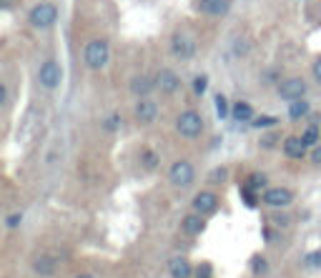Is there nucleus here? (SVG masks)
<instances>
[{"mask_svg":"<svg viewBox=\"0 0 321 278\" xmlns=\"http://www.w3.org/2000/svg\"><path fill=\"white\" fill-rule=\"evenodd\" d=\"M171 50H174L176 58L191 60V58L196 56V40H194L186 30H178V33L174 36V40H171Z\"/></svg>","mask_w":321,"mask_h":278,"instance_id":"nucleus-5","label":"nucleus"},{"mask_svg":"<svg viewBox=\"0 0 321 278\" xmlns=\"http://www.w3.org/2000/svg\"><path fill=\"white\" fill-rule=\"evenodd\" d=\"M266 268H268V263H266V258H261V256H254V258H251V270H254L256 276H261V273H266Z\"/></svg>","mask_w":321,"mask_h":278,"instance_id":"nucleus-24","label":"nucleus"},{"mask_svg":"<svg viewBox=\"0 0 321 278\" xmlns=\"http://www.w3.org/2000/svg\"><path fill=\"white\" fill-rule=\"evenodd\" d=\"M0 3H3V8H8V6L13 3V0H0Z\"/></svg>","mask_w":321,"mask_h":278,"instance_id":"nucleus-35","label":"nucleus"},{"mask_svg":"<svg viewBox=\"0 0 321 278\" xmlns=\"http://www.w3.org/2000/svg\"><path fill=\"white\" fill-rule=\"evenodd\" d=\"M168 270H171V278H191V273H194V268H191V263L186 260V258H171V263H168Z\"/></svg>","mask_w":321,"mask_h":278,"instance_id":"nucleus-14","label":"nucleus"},{"mask_svg":"<svg viewBox=\"0 0 321 278\" xmlns=\"http://www.w3.org/2000/svg\"><path fill=\"white\" fill-rule=\"evenodd\" d=\"M118 123H120V118H118V116L108 118V120H106V130H116V128H118Z\"/></svg>","mask_w":321,"mask_h":278,"instance_id":"nucleus-31","label":"nucleus"},{"mask_svg":"<svg viewBox=\"0 0 321 278\" xmlns=\"http://www.w3.org/2000/svg\"><path fill=\"white\" fill-rule=\"evenodd\" d=\"M308 113V103L306 100H296V103H291V108H288V118L291 120H298V118H304Z\"/></svg>","mask_w":321,"mask_h":278,"instance_id":"nucleus-19","label":"nucleus"},{"mask_svg":"<svg viewBox=\"0 0 321 278\" xmlns=\"http://www.w3.org/2000/svg\"><path fill=\"white\" fill-rule=\"evenodd\" d=\"M216 208H218V198L211 190H201L194 198V210H198L201 216H211V213H216Z\"/></svg>","mask_w":321,"mask_h":278,"instance_id":"nucleus-9","label":"nucleus"},{"mask_svg":"<svg viewBox=\"0 0 321 278\" xmlns=\"http://www.w3.org/2000/svg\"><path fill=\"white\" fill-rule=\"evenodd\" d=\"M78 278H93V276H78Z\"/></svg>","mask_w":321,"mask_h":278,"instance_id":"nucleus-36","label":"nucleus"},{"mask_svg":"<svg viewBox=\"0 0 321 278\" xmlns=\"http://www.w3.org/2000/svg\"><path fill=\"white\" fill-rule=\"evenodd\" d=\"M231 116H234L238 123H248V120H254V106L246 103V100H238V103L231 108Z\"/></svg>","mask_w":321,"mask_h":278,"instance_id":"nucleus-17","label":"nucleus"},{"mask_svg":"<svg viewBox=\"0 0 321 278\" xmlns=\"http://www.w3.org/2000/svg\"><path fill=\"white\" fill-rule=\"evenodd\" d=\"M306 143H304V138L301 136H288L286 140H284V153L288 156V158H304L306 156Z\"/></svg>","mask_w":321,"mask_h":278,"instance_id":"nucleus-12","label":"nucleus"},{"mask_svg":"<svg viewBox=\"0 0 321 278\" xmlns=\"http://www.w3.org/2000/svg\"><path fill=\"white\" fill-rule=\"evenodd\" d=\"M311 70H314L316 83H321V58H316V60H314V68H311Z\"/></svg>","mask_w":321,"mask_h":278,"instance_id":"nucleus-30","label":"nucleus"},{"mask_svg":"<svg viewBox=\"0 0 321 278\" xmlns=\"http://www.w3.org/2000/svg\"><path fill=\"white\" fill-rule=\"evenodd\" d=\"M216 116H218V118H228V116H231V110H228V103H226V98H224L221 93L216 96Z\"/></svg>","mask_w":321,"mask_h":278,"instance_id":"nucleus-21","label":"nucleus"},{"mask_svg":"<svg viewBox=\"0 0 321 278\" xmlns=\"http://www.w3.org/2000/svg\"><path fill=\"white\" fill-rule=\"evenodd\" d=\"M241 196H244V200H246L251 208L256 206V196H254V190H251V188H244V190H241Z\"/></svg>","mask_w":321,"mask_h":278,"instance_id":"nucleus-29","label":"nucleus"},{"mask_svg":"<svg viewBox=\"0 0 321 278\" xmlns=\"http://www.w3.org/2000/svg\"><path fill=\"white\" fill-rule=\"evenodd\" d=\"M20 220H23V216H20V213L10 216V218H8V228H18V226H20Z\"/></svg>","mask_w":321,"mask_h":278,"instance_id":"nucleus-32","label":"nucleus"},{"mask_svg":"<svg viewBox=\"0 0 321 278\" xmlns=\"http://www.w3.org/2000/svg\"><path fill=\"white\" fill-rule=\"evenodd\" d=\"M33 268H36V273H40V276H50V273L56 270V260H53L50 256H40V258L33 263Z\"/></svg>","mask_w":321,"mask_h":278,"instance_id":"nucleus-18","label":"nucleus"},{"mask_svg":"<svg viewBox=\"0 0 321 278\" xmlns=\"http://www.w3.org/2000/svg\"><path fill=\"white\" fill-rule=\"evenodd\" d=\"M304 266L311 268V270H321V248L306 253V256H304Z\"/></svg>","mask_w":321,"mask_h":278,"instance_id":"nucleus-20","label":"nucleus"},{"mask_svg":"<svg viewBox=\"0 0 321 278\" xmlns=\"http://www.w3.org/2000/svg\"><path fill=\"white\" fill-rule=\"evenodd\" d=\"M143 163H146V168H156V166H158L156 153H153V150H146V153H143Z\"/></svg>","mask_w":321,"mask_h":278,"instance_id":"nucleus-27","label":"nucleus"},{"mask_svg":"<svg viewBox=\"0 0 321 278\" xmlns=\"http://www.w3.org/2000/svg\"><path fill=\"white\" fill-rule=\"evenodd\" d=\"M198 10L206 13V16H226L231 10V3L228 0H201Z\"/></svg>","mask_w":321,"mask_h":278,"instance_id":"nucleus-11","label":"nucleus"},{"mask_svg":"<svg viewBox=\"0 0 321 278\" xmlns=\"http://www.w3.org/2000/svg\"><path fill=\"white\" fill-rule=\"evenodd\" d=\"M294 200V193L288 188H266L264 190V203L274 206V208H284Z\"/></svg>","mask_w":321,"mask_h":278,"instance_id":"nucleus-8","label":"nucleus"},{"mask_svg":"<svg viewBox=\"0 0 321 278\" xmlns=\"http://www.w3.org/2000/svg\"><path fill=\"white\" fill-rule=\"evenodd\" d=\"M60 80H63L60 66H58L56 60H46V63L40 66V70H38V83H40L46 90H56V88L60 86Z\"/></svg>","mask_w":321,"mask_h":278,"instance_id":"nucleus-4","label":"nucleus"},{"mask_svg":"<svg viewBox=\"0 0 321 278\" xmlns=\"http://www.w3.org/2000/svg\"><path fill=\"white\" fill-rule=\"evenodd\" d=\"M181 226H184V230H186L188 236H198V233H204V230H206V220L201 218V213H191V216H186Z\"/></svg>","mask_w":321,"mask_h":278,"instance_id":"nucleus-15","label":"nucleus"},{"mask_svg":"<svg viewBox=\"0 0 321 278\" xmlns=\"http://www.w3.org/2000/svg\"><path fill=\"white\" fill-rule=\"evenodd\" d=\"M206 86H208V78H206V76H198V78L194 80V93H196V96L206 93Z\"/></svg>","mask_w":321,"mask_h":278,"instance_id":"nucleus-25","label":"nucleus"},{"mask_svg":"<svg viewBox=\"0 0 321 278\" xmlns=\"http://www.w3.org/2000/svg\"><path fill=\"white\" fill-rule=\"evenodd\" d=\"M311 160H314L316 166H321V146H316V148L311 150Z\"/></svg>","mask_w":321,"mask_h":278,"instance_id":"nucleus-34","label":"nucleus"},{"mask_svg":"<svg viewBox=\"0 0 321 278\" xmlns=\"http://www.w3.org/2000/svg\"><path fill=\"white\" fill-rule=\"evenodd\" d=\"M274 143H276V136H274V133H268L266 138H261V146H264V148H271Z\"/></svg>","mask_w":321,"mask_h":278,"instance_id":"nucleus-33","label":"nucleus"},{"mask_svg":"<svg viewBox=\"0 0 321 278\" xmlns=\"http://www.w3.org/2000/svg\"><path fill=\"white\" fill-rule=\"evenodd\" d=\"M276 93H278V98H281V100H291V103H296V100H301V98H304V93H306V80H304V78H286L284 83H278Z\"/></svg>","mask_w":321,"mask_h":278,"instance_id":"nucleus-6","label":"nucleus"},{"mask_svg":"<svg viewBox=\"0 0 321 278\" xmlns=\"http://www.w3.org/2000/svg\"><path fill=\"white\" fill-rule=\"evenodd\" d=\"M301 138H304L306 146H316V143H318V128H316V126H308V128L304 130Z\"/></svg>","mask_w":321,"mask_h":278,"instance_id":"nucleus-22","label":"nucleus"},{"mask_svg":"<svg viewBox=\"0 0 321 278\" xmlns=\"http://www.w3.org/2000/svg\"><path fill=\"white\" fill-rule=\"evenodd\" d=\"M266 180H268V178H266L264 173H254V176L248 178V188H251V190H261V188L266 186Z\"/></svg>","mask_w":321,"mask_h":278,"instance_id":"nucleus-23","label":"nucleus"},{"mask_svg":"<svg viewBox=\"0 0 321 278\" xmlns=\"http://www.w3.org/2000/svg\"><path fill=\"white\" fill-rule=\"evenodd\" d=\"M226 176H228V173H226V168H214L211 180H214V183H218V180H226Z\"/></svg>","mask_w":321,"mask_h":278,"instance_id":"nucleus-28","label":"nucleus"},{"mask_svg":"<svg viewBox=\"0 0 321 278\" xmlns=\"http://www.w3.org/2000/svg\"><path fill=\"white\" fill-rule=\"evenodd\" d=\"M30 26L33 28H40V30H46V28H50L56 20H58V8L53 6V3H40V6H36L33 10H30Z\"/></svg>","mask_w":321,"mask_h":278,"instance_id":"nucleus-3","label":"nucleus"},{"mask_svg":"<svg viewBox=\"0 0 321 278\" xmlns=\"http://www.w3.org/2000/svg\"><path fill=\"white\" fill-rule=\"evenodd\" d=\"M156 116H158V106H156L153 100L140 98L138 106H136V118H138L140 123H150V120H156Z\"/></svg>","mask_w":321,"mask_h":278,"instance_id":"nucleus-13","label":"nucleus"},{"mask_svg":"<svg viewBox=\"0 0 321 278\" xmlns=\"http://www.w3.org/2000/svg\"><path fill=\"white\" fill-rule=\"evenodd\" d=\"M108 56H110V50H108L106 40H90L83 50V58H86L88 68H93V70H100L108 63Z\"/></svg>","mask_w":321,"mask_h":278,"instance_id":"nucleus-1","label":"nucleus"},{"mask_svg":"<svg viewBox=\"0 0 321 278\" xmlns=\"http://www.w3.org/2000/svg\"><path fill=\"white\" fill-rule=\"evenodd\" d=\"M156 86L164 90L166 96H171V93H176V90L181 88V78H178L174 70L164 68V70H158V76H156Z\"/></svg>","mask_w":321,"mask_h":278,"instance_id":"nucleus-10","label":"nucleus"},{"mask_svg":"<svg viewBox=\"0 0 321 278\" xmlns=\"http://www.w3.org/2000/svg\"><path fill=\"white\" fill-rule=\"evenodd\" d=\"M150 90H153V80H150L148 76H136V78L130 80V93H133V96L146 98Z\"/></svg>","mask_w":321,"mask_h":278,"instance_id":"nucleus-16","label":"nucleus"},{"mask_svg":"<svg viewBox=\"0 0 321 278\" xmlns=\"http://www.w3.org/2000/svg\"><path fill=\"white\" fill-rule=\"evenodd\" d=\"M274 126H276V118H266V116L254 118V128H274Z\"/></svg>","mask_w":321,"mask_h":278,"instance_id":"nucleus-26","label":"nucleus"},{"mask_svg":"<svg viewBox=\"0 0 321 278\" xmlns=\"http://www.w3.org/2000/svg\"><path fill=\"white\" fill-rule=\"evenodd\" d=\"M194 178H196V170H194V166H191L188 160H176V163L168 168V180H171L174 186H178V188L191 186Z\"/></svg>","mask_w":321,"mask_h":278,"instance_id":"nucleus-7","label":"nucleus"},{"mask_svg":"<svg viewBox=\"0 0 321 278\" xmlns=\"http://www.w3.org/2000/svg\"><path fill=\"white\" fill-rule=\"evenodd\" d=\"M176 130L184 136V138H196L201 136L204 130V118L196 113V110H184L176 120Z\"/></svg>","mask_w":321,"mask_h":278,"instance_id":"nucleus-2","label":"nucleus"}]
</instances>
